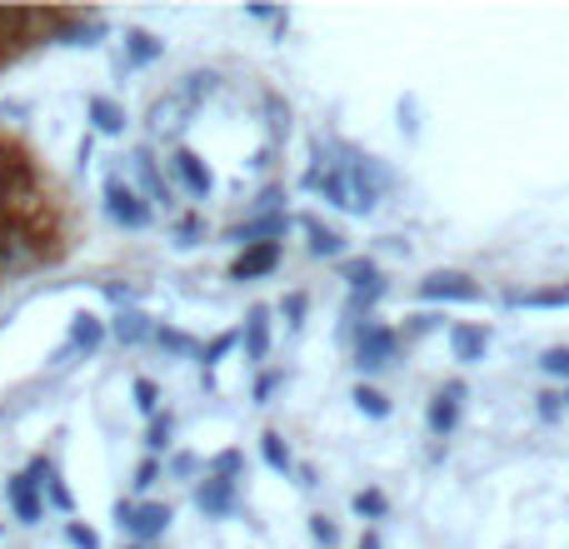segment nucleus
<instances>
[{
    "instance_id": "nucleus-1",
    "label": "nucleus",
    "mask_w": 569,
    "mask_h": 549,
    "mask_svg": "<svg viewBox=\"0 0 569 549\" xmlns=\"http://www.w3.org/2000/svg\"><path fill=\"white\" fill-rule=\"evenodd\" d=\"M340 150V166H345V180H350V210L355 216H370L375 206H380V196L395 186V176L385 170V160H375V156H360V150H350V146H335Z\"/></svg>"
},
{
    "instance_id": "nucleus-2",
    "label": "nucleus",
    "mask_w": 569,
    "mask_h": 549,
    "mask_svg": "<svg viewBox=\"0 0 569 549\" xmlns=\"http://www.w3.org/2000/svg\"><path fill=\"white\" fill-rule=\"evenodd\" d=\"M170 520H176V510H170V505H156V500H146V505L120 500L116 505V525H120V535H126L130 545L160 540V535L170 530Z\"/></svg>"
},
{
    "instance_id": "nucleus-3",
    "label": "nucleus",
    "mask_w": 569,
    "mask_h": 549,
    "mask_svg": "<svg viewBox=\"0 0 569 549\" xmlns=\"http://www.w3.org/2000/svg\"><path fill=\"white\" fill-rule=\"evenodd\" d=\"M100 200H106V216L116 220L120 230H146L150 220H156L150 200L140 196L130 180H120V176H106V186H100Z\"/></svg>"
},
{
    "instance_id": "nucleus-4",
    "label": "nucleus",
    "mask_w": 569,
    "mask_h": 549,
    "mask_svg": "<svg viewBox=\"0 0 569 549\" xmlns=\"http://www.w3.org/2000/svg\"><path fill=\"white\" fill-rule=\"evenodd\" d=\"M395 350H400V330H390V325H380V320L355 325V365H360L365 375L385 370V365L395 360Z\"/></svg>"
},
{
    "instance_id": "nucleus-5",
    "label": "nucleus",
    "mask_w": 569,
    "mask_h": 549,
    "mask_svg": "<svg viewBox=\"0 0 569 549\" xmlns=\"http://www.w3.org/2000/svg\"><path fill=\"white\" fill-rule=\"evenodd\" d=\"M420 300H430V305H480L485 290L465 270H435V274L420 280Z\"/></svg>"
},
{
    "instance_id": "nucleus-6",
    "label": "nucleus",
    "mask_w": 569,
    "mask_h": 549,
    "mask_svg": "<svg viewBox=\"0 0 569 549\" xmlns=\"http://www.w3.org/2000/svg\"><path fill=\"white\" fill-rule=\"evenodd\" d=\"M130 170H136V180H140L136 190L150 200V210H170V206H176V186H170L166 166L156 160V150H150V146H140L136 156H130Z\"/></svg>"
},
{
    "instance_id": "nucleus-7",
    "label": "nucleus",
    "mask_w": 569,
    "mask_h": 549,
    "mask_svg": "<svg viewBox=\"0 0 569 549\" xmlns=\"http://www.w3.org/2000/svg\"><path fill=\"white\" fill-rule=\"evenodd\" d=\"M166 170H170V180H176L186 196H196V200H210L216 196V176H210V166L196 156V150H170V160H166Z\"/></svg>"
},
{
    "instance_id": "nucleus-8",
    "label": "nucleus",
    "mask_w": 569,
    "mask_h": 549,
    "mask_svg": "<svg viewBox=\"0 0 569 549\" xmlns=\"http://www.w3.org/2000/svg\"><path fill=\"white\" fill-rule=\"evenodd\" d=\"M290 226H295V220L284 216V210H276V216H250L246 226H230V240H236L240 250H250V246H284Z\"/></svg>"
},
{
    "instance_id": "nucleus-9",
    "label": "nucleus",
    "mask_w": 569,
    "mask_h": 549,
    "mask_svg": "<svg viewBox=\"0 0 569 549\" xmlns=\"http://www.w3.org/2000/svg\"><path fill=\"white\" fill-rule=\"evenodd\" d=\"M100 345H106V320H96V315L80 310L76 320H70V340L60 345L56 355H50V365H66L70 355H96Z\"/></svg>"
},
{
    "instance_id": "nucleus-10",
    "label": "nucleus",
    "mask_w": 569,
    "mask_h": 549,
    "mask_svg": "<svg viewBox=\"0 0 569 549\" xmlns=\"http://www.w3.org/2000/svg\"><path fill=\"white\" fill-rule=\"evenodd\" d=\"M6 505H10V515H16L20 525H40V520H46V500H40V485L30 480L26 470L6 480Z\"/></svg>"
},
{
    "instance_id": "nucleus-11",
    "label": "nucleus",
    "mask_w": 569,
    "mask_h": 549,
    "mask_svg": "<svg viewBox=\"0 0 569 549\" xmlns=\"http://www.w3.org/2000/svg\"><path fill=\"white\" fill-rule=\"evenodd\" d=\"M236 480H220V475H206V480L196 485V510L206 515V520H226V515H236Z\"/></svg>"
},
{
    "instance_id": "nucleus-12",
    "label": "nucleus",
    "mask_w": 569,
    "mask_h": 549,
    "mask_svg": "<svg viewBox=\"0 0 569 549\" xmlns=\"http://www.w3.org/2000/svg\"><path fill=\"white\" fill-rule=\"evenodd\" d=\"M460 400H465V385H460V380H450V385H445V390L430 400V415H425V420H430V435H435V440H450V435H455V425H460Z\"/></svg>"
},
{
    "instance_id": "nucleus-13",
    "label": "nucleus",
    "mask_w": 569,
    "mask_h": 549,
    "mask_svg": "<svg viewBox=\"0 0 569 549\" xmlns=\"http://www.w3.org/2000/svg\"><path fill=\"white\" fill-rule=\"evenodd\" d=\"M26 475L40 485V500H50V510H60V515H70V510H76V500H70L66 480H60V470H56V460H46V455H36Z\"/></svg>"
},
{
    "instance_id": "nucleus-14",
    "label": "nucleus",
    "mask_w": 569,
    "mask_h": 549,
    "mask_svg": "<svg viewBox=\"0 0 569 549\" xmlns=\"http://www.w3.org/2000/svg\"><path fill=\"white\" fill-rule=\"evenodd\" d=\"M284 260V246H250L236 256V266H230V280H266V274H276Z\"/></svg>"
},
{
    "instance_id": "nucleus-15",
    "label": "nucleus",
    "mask_w": 569,
    "mask_h": 549,
    "mask_svg": "<svg viewBox=\"0 0 569 549\" xmlns=\"http://www.w3.org/2000/svg\"><path fill=\"white\" fill-rule=\"evenodd\" d=\"M240 350H246L250 365L270 360V310H266V305H250L246 330H240Z\"/></svg>"
},
{
    "instance_id": "nucleus-16",
    "label": "nucleus",
    "mask_w": 569,
    "mask_h": 549,
    "mask_svg": "<svg viewBox=\"0 0 569 549\" xmlns=\"http://www.w3.org/2000/svg\"><path fill=\"white\" fill-rule=\"evenodd\" d=\"M445 340H450V350L460 365H480L485 350H490V330H485V325H450Z\"/></svg>"
},
{
    "instance_id": "nucleus-17",
    "label": "nucleus",
    "mask_w": 569,
    "mask_h": 549,
    "mask_svg": "<svg viewBox=\"0 0 569 549\" xmlns=\"http://www.w3.org/2000/svg\"><path fill=\"white\" fill-rule=\"evenodd\" d=\"M190 110H196V106H190L186 96H176V90H170L166 100H156V106H150V130H156V136H180Z\"/></svg>"
},
{
    "instance_id": "nucleus-18",
    "label": "nucleus",
    "mask_w": 569,
    "mask_h": 549,
    "mask_svg": "<svg viewBox=\"0 0 569 549\" xmlns=\"http://www.w3.org/2000/svg\"><path fill=\"white\" fill-rule=\"evenodd\" d=\"M110 335H116L126 350H136V345H146L150 335H156V325H150L146 310H136V305H126V310H116V320H110Z\"/></svg>"
},
{
    "instance_id": "nucleus-19",
    "label": "nucleus",
    "mask_w": 569,
    "mask_h": 549,
    "mask_svg": "<svg viewBox=\"0 0 569 549\" xmlns=\"http://www.w3.org/2000/svg\"><path fill=\"white\" fill-rule=\"evenodd\" d=\"M86 110H90V126L100 130V136H126V106L120 100H110V96H90L86 100Z\"/></svg>"
},
{
    "instance_id": "nucleus-20",
    "label": "nucleus",
    "mask_w": 569,
    "mask_h": 549,
    "mask_svg": "<svg viewBox=\"0 0 569 549\" xmlns=\"http://www.w3.org/2000/svg\"><path fill=\"white\" fill-rule=\"evenodd\" d=\"M300 226H305V236H310V256L315 260H340L345 256V236H340V230L320 226L315 216H300Z\"/></svg>"
},
{
    "instance_id": "nucleus-21",
    "label": "nucleus",
    "mask_w": 569,
    "mask_h": 549,
    "mask_svg": "<svg viewBox=\"0 0 569 549\" xmlns=\"http://www.w3.org/2000/svg\"><path fill=\"white\" fill-rule=\"evenodd\" d=\"M166 56V46H160L150 30H126V60L120 66L126 70H140V66H156V60Z\"/></svg>"
},
{
    "instance_id": "nucleus-22",
    "label": "nucleus",
    "mask_w": 569,
    "mask_h": 549,
    "mask_svg": "<svg viewBox=\"0 0 569 549\" xmlns=\"http://www.w3.org/2000/svg\"><path fill=\"white\" fill-rule=\"evenodd\" d=\"M510 305H525V310H560V305H569V285H555V290H515Z\"/></svg>"
},
{
    "instance_id": "nucleus-23",
    "label": "nucleus",
    "mask_w": 569,
    "mask_h": 549,
    "mask_svg": "<svg viewBox=\"0 0 569 549\" xmlns=\"http://www.w3.org/2000/svg\"><path fill=\"white\" fill-rule=\"evenodd\" d=\"M150 340H156L166 355H186V360H200V345L190 340L186 330H176V325H156V335H150Z\"/></svg>"
},
{
    "instance_id": "nucleus-24",
    "label": "nucleus",
    "mask_w": 569,
    "mask_h": 549,
    "mask_svg": "<svg viewBox=\"0 0 569 549\" xmlns=\"http://www.w3.org/2000/svg\"><path fill=\"white\" fill-rule=\"evenodd\" d=\"M350 400H355V410H360V415H370V420H390V410H395V405H390V395H380V390H375V385H355V395H350Z\"/></svg>"
},
{
    "instance_id": "nucleus-25",
    "label": "nucleus",
    "mask_w": 569,
    "mask_h": 549,
    "mask_svg": "<svg viewBox=\"0 0 569 549\" xmlns=\"http://www.w3.org/2000/svg\"><path fill=\"white\" fill-rule=\"evenodd\" d=\"M216 80H220L216 70H190V76L176 86V96H186L190 106H200V100H206V96H216Z\"/></svg>"
},
{
    "instance_id": "nucleus-26",
    "label": "nucleus",
    "mask_w": 569,
    "mask_h": 549,
    "mask_svg": "<svg viewBox=\"0 0 569 549\" xmlns=\"http://www.w3.org/2000/svg\"><path fill=\"white\" fill-rule=\"evenodd\" d=\"M260 455H266V465H270V470H276V475H290V470H295V460H290V445H284L276 430H266V435H260Z\"/></svg>"
},
{
    "instance_id": "nucleus-27",
    "label": "nucleus",
    "mask_w": 569,
    "mask_h": 549,
    "mask_svg": "<svg viewBox=\"0 0 569 549\" xmlns=\"http://www.w3.org/2000/svg\"><path fill=\"white\" fill-rule=\"evenodd\" d=\"M340 274H345V285H350V290H365V285L380 280V266H375L370 256H355V260H340Z\"/></svg>"
},
{
    "instance_id": "nucleus-28",
    "label": "nucleus",
    "mask_w": 569,
    "mask_h": 549,
    "mask_svg": "<svg viewBox=\"0 0 569 549\" xmlns=\"http://www.w3.org/2000/svg\"><path fill=\"white\" fill-rule=\"evenodd\" d=\"M170 435H176V415H156V420H150V430H146V450H150V460H156L160 450H170Z\"/></svg>"
},
{
    "instance_id": "nucleus-29",
    "label": "nucleus",
    "mask_w": 569,
    "mask_h": 549,
    "mask_svg": "<svg viewBox=\"0 0 569 549\" xmlns=\"http://www.w3.org/2000/svg\"><path fill=\"white\" fill-rule=\"evenodd\" d=\"M236 345H240V330H226V335H216V340H210V345H200V365H206V375L216 370V365L226 360V355L236 350Z\"/></svg>"
},
{
    "instance_id": "nucleus-30",
    "label": "nucleus",
    "mask_w": 569,
    "mask_h": 549,
    "mask_svg": "<svg viewBox=\"0 0 569 549\" xmlns=\"http://www.w3.org/2000/svg\"><path fill=\"white\" fill-rule=\"evenodd\" d=\"M206 475H220V480H236L240 485V475H246V455H240V450H220L216 460L206 465Z\"/></svg>"
},
{
    "instance_id": "nucleus-31",
    "label": "nucleus",
    "mask_w": 569,
    "mask_h": 549,
    "mask_svg": "<svg viewBox=\"0 0 569 549\" xmlns=\"http://www.w3.org/2000/svg\"><path fill=\"white\" fill-rule=\"evenodd\" d=\"M350 505H355V515H360V520H385V515H390V500H385L380 490H360Z\"/></svg>"
},
{
    "instance_id": "nucleus-32",
    "label": "nucleus",
    "mask_w": 569,
    "mask_h": 549,
    "mask_svg": "<svg viewBox=\"0 0 569 549\" xmlns=\"http://www.w3.org/2000/svg\"><path fill=\"white\" fill-rule=\"evenodd\" d=\"M266 116H270V136H290V106L276 96V90H266Z\"/></svg>"
},
{
    "instance_id": "nucleus-33",
    "label": "nucleus",
    "mask_w": 569,
    "mask_h": 549,
    "mask_svg": "<svg viewBox=\"0 0 569 549\" xmlns=\"http://www.w3.org/2000/svg\"><path fill=\"white\" fill-rule=\"evenodd\" d=\"M130 395H136V410L160 415V385H156V380H146V375H140V380L130 385Z\"/></svg>"
},
{
    "instance_id": "nucleus-34",
    "label": "nucleus",
    "mask_w": 569,
    "mask_h": 549,
    "mask_svg": "<svg viewBox=\"0 0 569 549\" xmlns=\"http://www.w3.org/2000/svg\"><path fill=\"white\" fill-rule=\"evenodd\" d=\"M540 370L555 375V380H569V345H555V350H545Z\"/></svg>"
},
{
    "instance_id": "nucleus-35",
    "label": "nucleus",
    "mask_w": 569,
    "mask_h": 549,
    "mask_svg": "<svg viewBox=\"0 0 569 549\" xmlns=\"http://www.w3.org/2000/svg\"><path fill=\"white\" fill-rule=\"evenodd\" d=\"M305 305H310V300H305L300 290H290L280 300V315H284V325H290V330H300V325H305Z\"/></svg>"
},
{
    "instance_id": "nucleus-36",
    "label": "nucleus",
    "mask_w": 569,
    "mask_h": 549,
    "mask_svg": "<svg viewBox=\"0 0 569 549\" xmlns=\"http://www.w3.org/2000/svg\"><path fill=\"white\" fill-rule=\"evenodd\" d=\"M310 540L325 545V549H335V545H340V525L325 520V515H315V520H310Z\"/></svg>"
},
{
    "instance_id": "nucleus-37",
    "label": "nucleus",
    "mask_w": 569,
    "mask_h": 549,
    "mask_svg": "<svg viewBox=\"0 0 569 549\" xmlns=\"http://www.w3.org/2000/svg\"><path fill=\"white\" fill-rule=\"evenodd\" d=\"M66 540H70V549H100V535L90 530V525H80V520L66 525Z\"/></svg>"
},
{
    "instance_id": "nucleus-38",
    "label": "nucleus",
    "mask_w": 569,
    "mask_h": 549,
    "mask_svg": "<svg viewBox=\"0 0 569 549\" xmlns=\"http://www.w3.org/2000/svg\"><path fill=\"white\" fill-rule=\"evenodd\" d=\"M6 166H10V146L0 140V230H6V220H10V180H6Z\"/></svg>"
},
{
    "instance_id": "nucleus-39",
    "label": "nucleus",
    "mask_w": 569,
    "mask_h": 549,
    "mask_svg": "<svg viewBox=\"0 0 569 549\" xmlns=\"http://www.w3.org/2000/svg\"><path fill=\"white\" fill-rule=\"evenodd\" d=\"M440 325H445L440 315H410V325H405L400 335H405V340H425V335H430V330H440Z\"/></svg>"
},
{
    "instance_id": "nucleus-40",
    "label": "nucleus",
    "mask_w": 569,
    "mask_h": 549,
    "mask_svg": "<svg viewBox=\"0 0 569 549\" xmlns=\"http://www.w3.org/2000/svg\"><path fill=\"white\" fill-rule=\"evenodd\" d=\"M160 475H166V465H160V460H140V470H136V480H130V485L146 495L150 485H160Z\"/></svg>"
},
{
    "instance_id": "nucleus-41",
    "label": "nucleus",
    "mask_w": 569,
    "mask_h": 549,
    "mask_svg": "<svg viewBox=\"0 0 569 549\" xmlns=\"http://www.w3.org/2000/svg\"><path fill=\"white\" fill-rule=\"evenodd\" d=\"M284 385V375L280 370H270V375H260V385H256V405H270V395H276Z\"/></svg>"
},
{
    "instance_id": "nucleus-42",
    "label": "nucleus",
    "mask_w": 569,
    "mask_h": 549,
    "mask_svg": "<svg viewBox=\"0 0 569 549\" xmlns=\"http://www.w3.org/2000/svg\"><path fill=\"white\" fill-rule=\"evenodd\" d=\"M166 470H170V475H176V480H190V475H196V470H200V460H196V455H176V460H170V465H166Z\"/></svg>"
},
{
    "instance_id": "nucleus-43",
    "label": "nucleus",
    "mask_w": 569,
    "mask_h": 549,
    "mask_svg": "<svg viewBox=\"0 0 569 549\" xmlns=\"http://www.w3.org/2000/svg\"><path fill=\"white\" fill-rule=\"evenodd\" d=\"M565 415V395H540V420H560Z\"/></svg>"
},
{
    "instance_id": "nucleus-44",
    "label": "nucleus",
    "mask_w": 569,
    "mask_h": 549,
    "mask_svg": "<svg viewBox=\"0 0 569 549\" xmlns=\"http://www.w3.org/2000/svg\"><path fill=\"white\" fill-rule=\"evenodd\" d=\"M176 240H180V246H196V240H200V220H196V216L180 220V226H176Z\"/></svg>"
},
{
    "instance_id": "nucleus-45",
    "label": "nucleus",
    "mask_w": 569,
    "mask_h": 549,
    "mask_svg": "<svg viewBox=\"0 0 569 549\" xmlns=\"http://www.w3.org/2000/svg\"><path fill=\"white\" fill-rule=\"evenodd\" d=\"M355 549H385V545H380V535L370 530V535H360V545H355Z\"/></svg>"
},
{
    "instance_id": "nucleus-46",
    "label": "nucleus",
    "mask_w": 569,
    "mask_h": 549,
    "mask_svg": "<svg viewBox=\"0 0 569 549\" xmlns=\"http://www.w3.org/2000/svg\"><path fill=\"white\" fill-rule=\"evenodd\" d=\"M120 549H146V545H120Z\"/></svg>"
},
{
    "instance_id": "nucleus-47",
    "label": "nucleus",
    "mask_w": 569,
    "mask_h": 549,
    "mask_svg": "<svg viewBox=\"0 0 569 549\" xmlns=\"http://www.w3.org/2000/svg\"><path fill=\"white\" fill-rule=\"evenodd\" d=\"M565 405H569V390H565Z\"/></svg>"
}]
</instances>
